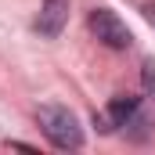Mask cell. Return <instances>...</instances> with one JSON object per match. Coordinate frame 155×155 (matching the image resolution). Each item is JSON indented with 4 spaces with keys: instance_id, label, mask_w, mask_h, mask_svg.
Wrapping results in <instances>:
<instances>
[{
    "instance_id": "obj_1",
    "label": "cell",
    "mask_w": 155,
    "mask_h": 155,
    "mask_svg": "<svg viewBox=\"0 0 155 155\" xmlns=\"http://www.w3.org/2000/svg\"><path fill=\"white\" fill-rule=\"evenodd\" d=\"M40 130H43V137H47L54 148H61V152L83 148V126H79V119L72 116L69 108H61V105H43V108H40Z\"/></svg>"
},
{
    "instance_id": "obj_3",
    "label": "cell",
    "mask_w": 155,
    "mask_h": 155,
    "mask_svg": "<svg viewBox=\"0 0 155 155\" xmlns=\"http://www.w3.org/2000/svg\"><path fill=\"white\" fill-rule=\"evenodd\" d=\"M137 97H112L108 105H105V112L101 116H94V123L105 130V134H112V130H119V126H130L134 123V116H137Z\"/></svg>"
},
{
    "instance_id": "obj_4",
    "label": "cell",
    "mask_w": 155,
    "mask_h": 155,
    "mask_svg": "<svg viewBox=\"0 0 155 155\" xmlns=\"http://www.w3.org/2000/svg\"><path fill=\"white\" fill-rule=\"evenodd\" d=\"M65 22H69V0H43V7L36 15V33L40 36H51V40L61 36Z\"/></svg>"
},
{
    "instance_id": "obj_2",
    "label": "cell",
    "mask_w": 155,
    "mask_h": 155,
    "mask_svg": "<svg viewBox=\"0 0 155 155\" xmlns=\"http://www.w3.org/2000/svg\"><path fill=\"white\" fill-rule=\"evenodd\" d=\"M90 29H94V36L101 40L105 47H112V51H126V47L134 43L126 22L119 18L116 11H108V7H97V11L90 15Z\"/></svg>"
}]
</instances>
